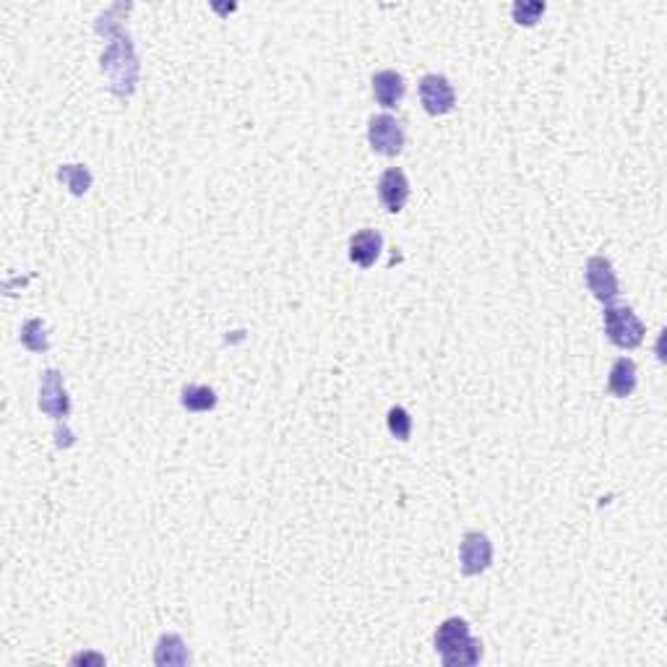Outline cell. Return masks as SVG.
I'll return each mask as SVG.
<instances>
[{"label": "cell", "instance_id": "18", "mask_svg": "<svg viewBox=\"0 0 667 667\" xmlns=\"http://www.w3.org/2000/svg\"><path fill=\"white\" fill-rule=\"evenodd\" d=\"M545 14V3H514L511 5V16H514V21L517 24H521V26H535L537 21H540V16Z\"/></svg>", "mask_w": 667, "mask_h": 667}, {"label": "cell", "instance_id": "1", "mask_svg": "<svg viewBox=\"0 0 667 667\" xmlns=\"http://www.w3.org/2000/svg\"><path fill=\"white\" fill-rule=\"evenodd\" d=\"M436 652L446 667H472L482 660V644L461 618H446L438 625Z\"/></svg>", "mask_w": 667, "mask_h": 667}, {"label": "cell", "instance_id": "4", "mask_svg": "<svg viewBox=\"0 0 667 667\" xmlns=\"http://www.w3.org/2000/svg\"><path fill=\"white\" fill-rule=\"evenodd\" d=\"M493 563V542L482 532H467L459 547V566L464 576H478Z\"/></svg>", "mask_w": 667, "mask_h": 667}, {"label": "cell", "instance_id": "14", "mask_svg": "<svg viewBox=\"0 0 667 667\" xmlns=\"http://www.w3.org/2000/svg\"><path fill=\"white\" fill-rule=\"evenodd\" d=\"M180 404L188 412H211L217 407V394L208 386H186L180 394Z\"/></svg>", "mask_w": 667, "mask_h": 667}, {"label": "cell", "instance_id": "3", "mask_svg": "<svg viewBox=\"0 0 667 667\" xmlns=\"http://www.w3.org/2000/svg\"><path fill=\"white\" fill-rule=\"evenodd\" d=\"M603 324L607 339L621 350H633L644 342V324L628 305H607L603 313Z\"/></svg>", "mask_w": 667, "mask_h": 667}, {"label": "cell", "instance_id": "8", "mask_svg": "<svg viewBox=\"0 0 667 667\" xmlns=\"http://www.w3.org/2000/svg\"><path fill=\"white\" fill-rule=\"evenodd\" d=\"M40 410L53 420H65L71 415V399L63 386V373L50 368L42 373L40 381Z\"/></svg>", "mask_w": 667, "mask_h": 667}, {"label": "cell", "instance_id": "6", "mask_svg": "<svg viewBox=\"0 0 667 667\" xmlns=\"http://www.w3.org/2000/svg\"><path fill=\"white\" fill-rule=\"evenodd\" d=\"M420 102L428 115H446L454 110V102H457L454 86L440 73H428L420 82Z\"/></svg>", "mask_w": 667, "mask_h": 667}, {"label": "cell", "instance_id": "7", "mask_svg": "<svg viewBox=\"0 0 667 667\" xmlns=\"http://www.w3.org/2000/svg\"><path fill=\"white\" fill-rule=\"evenodd\" d=\"M584 276H586V287L589 292L600 300V303H613L621 292V285H618V276L613 271V264L603 258V256H592L586 261V269H584Z\"/></svg>", "mask_w": 667, "mask_h": 667}, {"label": "cell", "instance_id": "17", "mask_svg": "<svg viewBox=\"0 0 667 667\" xmlns=\"http://www.w3.org/2000/svg\"><path fill=\"white\" fill-rule=\"evenodd\" d=\"M386 422H389L392 436L399 438V440H410V436H412V417L404 407H392Z\"/></svg>", "mask_w": 667, "mask_h": 667}, {"label": "cell", "instance_id": "9", "mask_svg": "<svg viewBox=\"0 0 667 667\" xmlns=\"http://www.w3.org/2000/svg\"><path fill=\"white\" fill-rule=\"evenodd\" d=\"M378 198H381L383 208L392 211V214H399L404 208L407 198H410V180H407V175L399 167H392V169H386L381 175V180H378Z\"/></svg>", "mask_w": 667, "mask_h": 667}, {"label": "cell", "instance_id": "13", "mask_svg": "<svg viewBox=\"0 0 667 667\" xmlns=\"http://www.w3.org/2000/svg\"><path fill=\"white\" fill-rule=\"evenodd\" d=\"M154 662L157 665H188L190 662V654H188V646L183 644V639L178 633H165L157 649H154Z\"/></svg>", "mask_w": 667, "mask_h": 667}, {"label": "cell", "instance_id": "15", "mask_svg": "<svg viewBox=\"0 0 667 667\" xmlns=\"http://www.w3.org/2000/svg\"><path fill=\"white\" fill-rule=\"evenodd\" d=\"M21 344H24L29 353H47V350H50L47 326L42 324L40 318H29V321L21 326Z\"/></svg>", "mask_w": 667, "mask_h": 667}, {"label": "cell", "instance_id": "12", "mask_svg": "<svg viewBox=\"0 0 667 667\" xmlns=\"http://www.w3.org/2000/svg\"><path fill=\"white\" fill-rule=\"evenodd\" d=\"M636 365H633V360H628V357H618L615 362H613V368H610V375H607V389H610V394L618 396V399H625V396H631L636 392Z\"/></svg>", "mask_w": 667, "mask_h": 667}, {"label": "cell", "instance_id": "16", "mask_svg": "<svg viewBox=\"0 0 667 667\" xmlns=\"http://www.w3.org/2000/svg\"><path fill=\"white\" fill-rule=\"evenodd\" d=\"M58 180L68 188L73 196H83L92 188V172L86 165H63L58 169Z\"/></svg>", "mask_w": 667, "mask_h": 667}, {"label": "cell", "instance_id": "5", "mask_svg": "<svg viewBox=\"0 0 667 667\" xmlns=\"http://www.w3.org/2000/svg\"><path fill=\"white\" fill-rule=\"evenodd\" d=\"M371 149L383 157H396L404 149V128L392 115H373L368 123Z\"/></svg>", "mask_w": 667, "mask_h": 667}, {"label": "cell", "instance_id": "11", "mask_svg": "<svg viewBox=\"0 0 667 667\" xmlns=\"http://www.w3.org/2000/svg\"><path fill=\"white\" fill-rule=\"evenodd\" d=\"M407 83L396 71H378L373 76V97L383 107H396L404 100Z\"/></svg>", "mask_w": 667, "mask_h": 667}, {"label": "cell", "instance_id": "2", "mask_svg": "<svg viewBox=\"0 0 667 667\" xmlns=\"http://www.w3.org/2000/svg\"><path fill=\"white\" fill-rule=\"evenodd\" d=\"M102 71L110 79V89L118 97H130L136 89V79H139V63L133 55V44L123 34L121 29L115 32V42L104 50L102 55Z\"/></svg>", "mask_w": 667, "mask_h": 667}, {"label": "cell", "instance_id": "19", "mask_svg": "<svg viewBox=\"0 0 667 667\" xmlns=\"http://www.w3.org/2000/svg\"><path fill=\"white\" fill-rule=\"evenodd\" d=\"M71 662H73V665H79V662H97V665H104V657H100V654H76Z\"/></svg>", "mask_w": 667, "mask_h": 667}, {"label": "cell", "instance_id": "10", "mask_svg": "<svg viewBox=\"0 0 667 667\" xmlns=\"http://www.w3.org/2000/svg\"><path fill=\"white\" fill-rule=\"evenodd\" d=\"M381 248H383L381 232L362 229V232L353 235V240H350V261L362 266V269H371L381 256Z\"/></svg>", "mask_w": 667, "mask_h": 667}]
</instances>
